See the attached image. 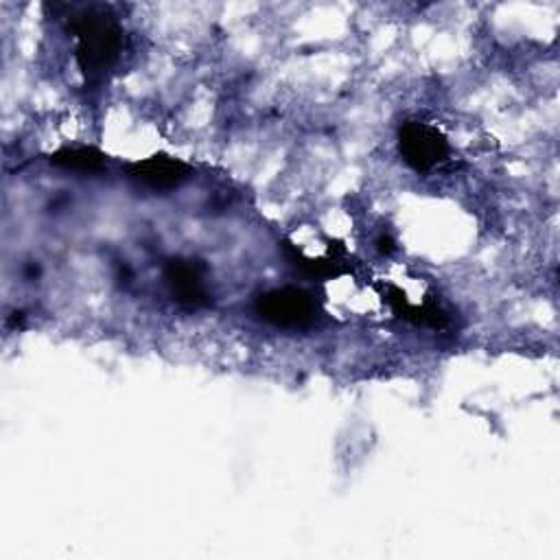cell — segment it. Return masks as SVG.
I'll list each match as a JSON object with an SVG mask.
<instances>
[{
    "instance_id": "6da1fadb",
    "label": "cell",
    "mask_w": 560,
    "mask_h": 560,
    "mask_svg": "<svg viewBox=\"0 0 560 560\" xmlns=\"http://www.w3.org/2000/svg\"><path fill=\"white\" fill-rule=\"evenodd\" d=\"M77 39V63L88 81H98L114 68L122 48V28L103 9H83L68 22Z\"/></svg>"
},
{
    "instance_id": "7a4b0ae2",
    "label": "cell",
    "mask_w": 560,
    "mask_h": 560,
    "mask_svg": "<svg viewBox=\"0 0 560 560\" xmlns=\"http://www.w3.org/2000/svg\"><path fill=\"white\" fill-rule=\"evenodd\" d=\"M254 311L260 319L278 328H308L319 317V304L315 295L298 287L269 289L256 295Z\"/></svg>"
},
{
    "instance_id": "3957f363",
    "label": "cell",
    "mask_w": 560,
    "mask_h": 560,
    "mask_svg": "<svg viewBox=\"0 0 560 560\" xmlns=\"http://www.w3.org/2000/svg\"><path fill=\"white\" fill-rule=\"evenodd\" d=\"M398 151L402 160L418 173H427L451 153L444 133L420 120H405L398 129Z\"/></svg>"
},
{
    "instance_id": "277c9868",
    "label": "cell",
    "mask_w": 560,
    "mask_h": 560,
    "mask_svg": "<svg viewBox=\"0 0 560 560\" xmlns=\"http://www.w3.org/2000/svg\"><path fill=\"white\" fill-rule=\"evenodd\" d=\"M164 282L177 304L184 308H201L210 304V293L197 262L173 258L164 265Z\"/></svg>"
},
{
    "instance_id": "5b68a950",
    "label": "cell",
    "mask_w": 560,
    "mask_h": 560,
    "mask_svg": "<svg viewBox=\"0 0 560 560\" xmlns=\"http://www.w3.org/2000/svg\"><path fill=\"white\" fill-rule=\"evenodd\" d=\"M127 175L151 190H171L190 175V166L166 153H155L151 158L131 162L127 166Z\"/></svg>"
},
{
    "instance_id": "8992f818",
    "label": "cell",
    "mask_w": 560,
    "mask_h": 560,
    "mask_svg": "<svg viewBox=\"0 0 560 560\" xmlns=\"http://www.w3.org/2000/svg\"><path fill=\"white\" fill-rule=\"evenodd\" d=\"M383 300L392 306V311L405 319L411 322L416 326H429V328H444L448 324L446 313L433 304V302H424V304H413L407 300V293L400 291L394 284H387L383 291Z\"/></svg>"
},
{
    "instance_id": "52a82bcc",
    "label": "cell",
    "mask_w": 560,
    "mask_h": 560,
    "mask_svg": "<svg viewBox=\"0 0 560 560\" xmlns=\"http://www.w3.org/2000/svg\"><path fill=\"white\" fill-rule=\"evenodd\" d=\"M48 162L57 168L77 173H101L107 164V155L94 147H66L55 151Z\"/></svg>"
},
{
    "instance_id": "ba28073f",
    "label": "cell",
    "mask_w": 560,
    "mask_h": 560,
    "mask_svg": "<svg viewBox=\"0 0 560 560\" xmlns=\"http://www.w3.org/2000/svg\"><path fill=\"white\" fill-rule=\"evenodd\" d=\"M284 254L291 260V265H295L304 276L315 278V280L337 278L346 271L343 267H339V260L335 256L332 258H313V256H306L302 249H298L291 243H284Z\"/></svg>"
},
{
    "instance_id": "9c48e42d",
    "label": "cell",
    "mask_w": 560,
    "mask_h": 560,
    "mask_svg": "<svg viewBox=\"0 0 560 560\" xmlns=\"http://www.w3.org/2000/svg\"><path fill=\"white\" fill-rule=\"evenodd\" d=\"M376 247H378V252H381V254H392V252L396 249L394 238H392L389 234H381V236H378V241H376Z\"/></svg>"
}]
</instances>
